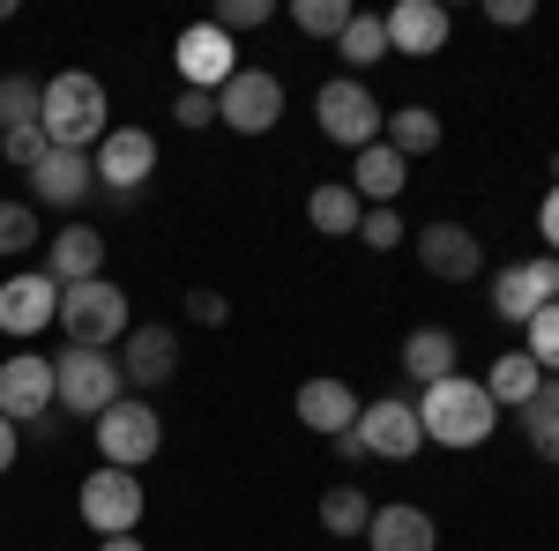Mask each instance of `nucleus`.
<instances>
[{
	"mask_svg": "<svg viewBox=\"0 0 559 551\" xmlns=\"http://www.w3.org/2000/svg\"><path fill=\"white\" fill-rule=\"evenodd\" d=\"M388 149L411 165V157H432L440 149V112L432 105H403V112H388Z\"/></svg>",
	"mask_w": 559,
	"mask_h": 551,
	"instance_id": "obj_26",
	"label": "nucleus"
},
{
	"mask_svg": "<svg viewBox=\"0 0 559 551\" xmlns=\"http://www.w3.org/2000/svg\"><path fill=\"white\" fill-rule=\"evenodd\" d=\"M173 60H179V89H210V97L231 83V75H239V45L224 38L216 23H194V31H179Z\"/></svg>",
	"mask_w": 559,
	"mask_h": 551,
	"instance_id": "obj_11",
	"label": "nucleus"
},
{
	"mask_svg": "<svg viewBox=\"0 0 559 551\" xmlns=\"http://www.w3.org/2000/svg\"><path fill=\"white\" fill-rule=\"evenodd\" d=\"M173 120H179V128H216V97H210V89H179Z\"/></svg>",
	"mask_w": 559,
	"mask_h": 551,
	"instance_id": "obj_36",
	"label": "nucleus"
},
{
	"mask_svg": "<svg viewBox=\"0 0 559 551\" xmlns=\"http://www.w3.org/2000/svg\"><path fill=\"white\" fill-rule=\"evenodd\" d=\"M105 83L97 75H52L45 83V105H38V128L52 149H97L105 142Z\"/></svg>",
	"mask_w": 559,
	"mask_h": 551,
	"instance_id": "obj_2",
	"label": "nucleus"
},
{
	"mask_svg": "<svg viewBox=\"0 0 559 551\" xmlns=\"http://www.w3.org/2000/svg\"><path fill=\"white\" fill-rule=\"evenodd\" d=\"M128 328H134L128 291L112 276H90V284H68L60 291V336H68V350H105V343H120Z\"/></svg>",
	"mask_w": 559,
	"mask_h": 551,
	"instance_id": "obj_3",
	"label": "nucleus"
},
{
	"mask_svg": "<svg viewBox=\"0 0 559 551\" xmlns=\"http://www.w3.org/2000/svg\"><path fill=\"white\" fill-rule=\"evenodd\" d=\"M90 149H45L38 165H31V194H38L45 209H75L90 194Z\"/></svg>",
	"mask_w": 559,
	"mask_h": 551,
	"instance_id": "obj_18",
	"label": "nucleus"
},
{
	"mask_svg": "<svg viewBox=\"0 0 559 551\" xmlns=\"http://www.w3.org/2000/svg\"><path fill=\"white\" fill-rule=\"evenodd\" d=\"M157 447H165V418H157L142 395H120V403L97 418V455L112 469H142Z\"/></svg>",
	"mask_w": 559,
	"mask_h": 551,
	"instance_id": "obj_5",
	"label": "nucleus"
},
{
	"mask_svg": "<svg viewBox=\"0 0 559 551\" xmlns=\"http://www.w3.org/2000/svg\"><path fill=\"white\" fill-rule=\"evenodd\" d=\"M8 8H15V0H0V23H8Z\"/></svg>",
	"mask_w": 559,
	"mask_h": 551,
	"instance_id": "obj_44",
	"label": "nucleus"
},
{
	"mask_svg": "<svg viewBox=\"0 0 559 551\" xmlns=\"http://www.w3.org/2000/svg\"><path fill=\"white\" fill-rule=\"evenodd\" d=\"M366 522H373V500L358 484H329L321 492V529L329 537H366Z\"/></svg>",
	"mask_w": 559,
	"mask_h": 551,
	"instance_id": "obj_28",
	"label": "nucleus"
},
{
	"mask_svg": "<svg viewBox=\"0 0 559 551\" xmlns=\"http://www.w3.org/2000/svg\"><path fill=\"white\" fill-rule=\"evenodd\" d=\"M45 276L68 291V284H90V276H105V231H90V224H68L60 239H45Z\"/></svg>",
	"mask_w": 559,
	"mask_h": 551,
	"instance_id": "obj_19",
	"label": "nucleus"
},
{
	"mask_svg": "<svg viewBox=\"0 0 559 551\" xmlns=\"http://www.w3.org/2000/svg\"><path fill=\"white\" fill-rule=\"evenodd\" d=\"M38 247V209L31 202H0V254H31Z\"/></svg>",
	"mask_w": 559,
	"mask_h": 551,
	"instance_id": "obj_31",
	"label": "nucleus"
},
{
	"mask_svg": "<svg viewBox=\"0 0 559 551\" xmlns=\"http://www.w3.org/2000/svg\"><path fill=\"white\" fill-rule=\"evenodd\" d=\"M90 171H97L112 194H134V187L157 171V134H142V128H105V142H97Z\"/></svg>",
	"mask_w": 559,
	"mask_h": 551,
	"instance_id": "obj_14",
	"label": "nucleus"
},
{
	"mask_svg": "<svg viewBox=\"0 0 559 551\" xmlns=\"http://www.w3.org/2000/svg\"><path fill=\"white\" fill-rule=\"evenodd\" d=\"M552 298H559V261L552 254L515 261V268H500V276H492V313H500V321H522V328H530Z\"/></svg>",
	"mask_w": 559,
	"mask_h": 551,
	"instance_id": "obj_10",
	"label": "nucleus"
},
{
	"mask_svg": "<svg viewBox=\"0 0 559 551\" xmlns=\"http://www.w3.org/2000/svg\"><path fill=\"white\" fill-rule=\"evenodd\" d=\"M418 261H426V276H440V284H471L477 268H485V239H477L471 224H426L418 231Z\"/></svg>",
	"mask_w": 559,
	"mask_h": 551,
	"instance_id": "obj_13",
	"label": "nucleus"
},
{
	"mask_svg": "<svg viewBox=\"0 0 559 551\" xmlns=\"http://www.w3.org/2000/svg\"><path fill=\"white\" fill-rule=\"evenodd\" d=\"M329 447H336V455H344V463H358V455H366V440H358V424H350V432H336V440H329Z\"/></svg>",
	"mask_w": 559,
	"mask_h": 551,
	"instance_id": "obj_41",
	"label": "nucleus"
},
{
	"mask_svg": "<svg viewBox=\"0 0 559 551\" xmlns=\"http://www.w3.org/2000/svg\"><path fill=\"white\" fill-rule=\"evenodd\" d=\"M313 120H321V134H329V142H344L350 157H358V149H373V142H381V128H388L381 97L358 83V75L321 83V97H313Z\"/></svg>",
	"mask_w": 559,
	"mask_h": 551,
	"instance_id": "obj_4",
	"label": "nucleus"
},
{
	"mask_svg": "<svg viewBox=\"0 0 559 551\" xmlns=\"http://www.w3.org/2000/svg\"><path fill=\"white\" fill-rule=\"evenodd\" d=\"M537 381H545V373H537V358H530V350H500V358L485 366V395H492L500 410H522V403L537 395Z\"/></svg>",
	"mask_w": 559,
	"mask_h": 551,
	"instance_id": "obj_23",
	"label": "nucleus"
},
{
	"mask_svg": "<svg viewBox=\"0 0 559 551\" xmlns=\"http://www.w3.org/2000/svg\"><path fill=\"white\" fill-rule=\"evenodd\" d=\"M358 440H366V455H381V463H403V455H418V440H426V424H418V403H403V395H381V403H366V410H358Z\"/></svg>",
	"mask_w": 559,
	"mask_h": 551,
	"instance_id": "obj_12",
	"label": "nucleus"
},
{
	"mask_svg": "<svg viewBox=\"0 0 559 551\" xmlns=\"http://www.w3.org/2000/svg\"><path fill=\"white\" fill-rule=\"evenodd\" d=\"M224 313H231L224 291H187V321H194V328H224Z\"/></svg>",
	"mask_w": 559,
	"mask_h": 551,
	"instance_id": "obj_37",
	"label": "nucleus"
},
{
	"mask_svg": "<svg viewBox=\"0 0 559 551\" xmlns=\"http://www.w3.org/2000/svg\"><path fill=\"white\" fill-rule=\"evenodd\" d=\"M8 469H15V424L0 418V477H8Z\"/></svg>",
	"mask_w": 559,
	"mask_h": 551,
	"instance_id": "obj_42",
	"label": "nucleus"
},
{
	"mask_svg": "<svg viewBox=\"0 0 559 551\" xmlns=\"http://www.w3.org/2000/svg\"><path fill=\"white\" fill-rule=\"evenodd\" d=\"M350 15H358L350 0H292V23H299L306 38H344Z\"/></svg>",
	"mask_w": 559,
	"mask_h": 551,
	"instance_id": "obj_30",
	"label": "nucleus"
},
{
	"mask_svg": "<svg viewBox=\"0 0 559 551\" xmlns=\"http://www.w3.org/2000/svg\"><path fill=\"white\" fill-rule=\"evenodd\" d=\"M418 424H426V440H440V447H485L500 432V403L485 395V381L448 373V381H432L418 395Z\"/></svg>",
	"mask_w": 559,
	"mask_h": 551,
	"instance_id": "obj_1",
	"label": "nucleus"
},
{
	"mask_svg": "<svg viewBox=\"0 0 559 551\" xmlns=\"http://www.w3.org/2000/svg\"><path fill=\"white\" fill-rule=\"evenodd\" d=\"M403 239H411V231H403V216H395V209H366V216H358V247H366V254H395Z\"/></svg>",
	"mask_w": 559,
	"mask_h": 551,
	"instance_id": "obj_33",
	"label": "nucleus"
},
{
	"mask_svg": "<svg viewBox=\"0 0 559 551\" xmlns=\"http://www.w3.org/2000/svg\"><path fill=\"white\" fill-rule=\"evenodd\" d=\"M179 366V336L165 328V321H150V328H128L120 336V381L134 387H165Z\"/></svg>",
	"mask_w": 559,
	"mask_h": 551,
	"instance_id": "obj_17",
	"label": "nucleus"
},
{
	"mask_svg": "<svg viewBox=\"0 0 559 551\" xmlns=\"http://www.w3.org/2000/svg\"><path fill=\"white\" fill-rule=\"evenodd\" d=\"M216 120L231 134H269L284 120V83H276L269 68H239L231 83L216 89Z\"/></svg>",
	"mask_w": 559,
	"mask_h": 551,
	"instance_id": "obj_8",
	"label": "nucleus"
},
{
	"mask_svg": "<svg viewBox=\"0 0 559 551\" xmlns=\"http://www.w3.org/2000/svg\"><path fill=\"white\" fill-rule=\"evenodd\" d=\"M52 381H60V410H75V418L97 424L120 403V358H105V350H68V358H52Z\"/></svg>",
	"mask_w": 559,
	"mask_h": 551,
	"instance_id": "obj_6",
	"label": "nucleus"
},
{
	"mask_svg": "<svg viewBox=\"0 0 559 551\" xmlns=\"http://www.w3.org/2000/svg\"><path fill=\"white\" fill-rule=\"evenodd\" d=\"M52 403H60L52 358H38V350H15V358H0V418H8V424H38Z\"/></svg>",
	"mask_w": 559,
	"mask_h": 551,
	"instance_id": "obj_9",
	"label": "nucleus"
},
{
	"mask_svg": "<svg viewBox=\"0 0 559 551\" xmlns=\"http://www.w3.org/2000/svg\"><path fill=\"white\" fill-rule=\"evenodd\" d=\"M75 507H83V522L97 537H134V522H142L150 500H142V477H134V469L105 463L97 477H83V500H75Z\"/></svg>",
	"mask_w": 559,
	"mask_h": 551,
	"instance_id": "obj_7",
	"label": "nucleus"
},
{
	"mask_svg": "<svg viewBox=\"0 0 559 551\" xmlns=\"http://www.w3.org/2000/svg\"><path fill=\"white\" fill-rule=\"evenodd\" d=\"M522 432H530V447H537L545 463H559V418H522Z\"/></svg>",
	"mask_w": 559,
	"mask_h": 551,
	"instance_id": "obj_38",
	"label": "nucleus"
},
{
	"mask_svg": "<svg viewBox=\"0 0 559 551\" xmlns=\"http://www.w3.org/2000/svg\"><path fill=\"white\" fill-rule=\"evenodd\" d=\"M269 15H276L269 0H224V8H216L210 23H216V31H224V38H231V31H261Z\"/></svg>",
	"mask_w": 559,
	"mask_h": 551,
	"instance_id": "obj_34",
	"label": "nucleus"
},
{
	"mask_svg": "<svg viewBox=\"0 0 559 551\" xmlns=\"http://www.w3.org/2000/svg\"><path fill=\"white\" fill-rule=\"evenodd\" d=\"M485 15H492V23H508V31H515V23H530V0H492V8H485Z\"/></svg>",
	"mask_w": 559,
	"mask_h": 551,
	"instance_id": "obj_40",
	"label": "nucleus"
},
{
	"mask_svg": "<svg viewBox=\"0 0 559 551\" xmlns=\"http://www.w3.org/2000/svg\"><path fill=\"white\" fill-rule=\"evenodd\" d=\"M306 216H313V231H329V239H358L366 202L350 194L344 179H329V187H313V194H306Z\"/></svg>",
	"mask_w": 559,
	"mask_h": 551,
	"instance_id": "obj_25",
	"label": "nucleus"
},
{
	"mask_svg": "<svg viewBox=\"0 0 559 551\" xmlns=\"http://www.w3.org/2000/svg\"><path fill=\"white\" fill-rule=\"evenodd\" d=\"M336 60H344L350 75L366 83V68H381V60H388V31H381V15H350L344 38H336Z\"/></svg>",
	"mask_w": 559,
	"mask_h": 551,
	"instance_id": "obj_27",
	"label": "nucleus"
},
{
	"mask_svg": "<svg viewBox=\"0 0 559 551\" xmlns=\"http://www.w3.org/2000/svg\"><path fill=\"white\" fill-rule=\"evenodd\" d=\"M366 544H373V551H432V544H440V529H432L426 507L395 500V507H373V522H366Z\"/></svg>",
	"mask_w": 559,
	"mask_h": 551,
	"instance_id": "obj_20",
	"label": "nucleus"
},
{
	"mask_svg": "<svg viewBox=\"0 0 559 551\" xmlns=\"http://www.w3.org/2000/svg\"><path fill=\"white\" fill-rule=\"evenodd\" d=\"M38 105H45V83H31V75H0V134L38 128Z\"/></svg>",
	"mask_w": 559,
	"mask_h": 551,
	"instance_id": "obj_29",
	"label": "nucleus"
},
{
	"mask_svg": "<svg viewBox=\"0 0 559 551\" xmlns=\"http://www.w3.org/2000/svg\"><path fill=\"white\" fill-rule=\"evenodd\" d=\"M97 551H142V537H97Z\"/></svg>",
	"mask_w": 559,
	"mask_h": 551,
	"instance_id": "obj_43",
	"label": "nucleus"
},
{
	"mask_svg": "<svg viewBox=\"0 0 559 551\" xmlns=\"http://www.w3.org/2000/svg\"><path fill=\"white\" fill-rule=\"evenodd\" d=\"M299 424H306V432H321V440H336V432L358 424V395H350L344 381H329V373H321V381L299 387Z\"/></svg>",
	"mask_w": 559,
	"mask_h": 551,
	"instance_id": "obj_21",
	"label": "nucleus"
},
{
	"mask_svg": "<svg viewBox=\"0 0 559 551\" xmlns=\"http://www.w3.org/2000/svg\"><path fill=\"white\" fill-rule=\"evenodd\" d=\"M537 231H545V254L559 261V187L545 194V209H537Z\"/></svg>",
	"mask_w": 559,
	"mask_h": 551,
	"instance_id": "obj_39",
	"label": "nucleus"
},
{
	"mask_svg": "<svg viewBox=\"0 0 559 551\" xmlns=\"http://www.w3.org/2000/svg\"><path fill=\"white\" fill-rule=\"evenodd\" d=\"M52 321H60V284H52L45 268L0 284V336H38Z\"/></svg>",
	"mask_w": 559,
	"mask_h": 551,
	"instance_id": "obj_15",
	"label": "nucleus"
},
{
	"mask_svg": "<svg viewBox=\"0 0 559 551\" xmlns=\"http://www.w3.org/2000/svg\"><path fill=\"white\" fill-rule=\"evenodd\" d=\"M403 373L418 387L448 381V373H455V336H448V328H411V336H403Z\"/></svg>",
	"mask_w": 559,
	"mask_h": 551,
	"instance_id": "obj_24",
	"label": "nucleus"
},
{
	"mask_svg": "<svg viewBox=\"0 0 559 551\" xmlns=\"http://www.w3.org/2000/svg\"><path fill=\"white\" fill-rule=\"evenodd\" d=\"M522 350L537 358V373H552V381H559V298L530 321V343H522Z\"/></svg>",
	"mask_w": 559,
	"mask_h": 551,
	"instance_id": "obj_32",
	"label": "nucleus"
},
{
	"mask_svg": "<svg viewBox=\"0 0 559 551\" xmlns=\"http://www.w3.org/2000/svg\"><path fill=\"white\" fill-rule=\"evenodd\" d=\"M403 179H411V165L388 149V142H373V149H358V165H350V194L358 202H373V209H395V194H403Z\"/></svg>",
	"mask_w": 559,
	"mask_h": 551,
	"instance_id": "obj_22",
	"label": "nucleus"
},
{
	"mask_svg": "<svg viewBox=\"0 0 559 551\" xmlns=\"http://www.w3.org/2000/svg\"><path fill=\"white\" fill-rule=\"evenodd\" d=\"M388 31V52H411V60H426V52H440L448 45V31H455V15L440 8V0H395L381 15Z\"/></svg>",
	"mask_w": 559,
	"mask_h": 551,
	"instance_id": "obj_16",
	"label": "nucleus"
},
{
	"mask_svg": "<svg viewBox=\"0 0 559 551\" xmlns=\"http://www.w3.org/2000/svg\"><path fill=\"white\" fill-rule=\"evenodd\" d=\"M45 149H52V142H45V128H15V134H0V157H8V165H38Z\"/></svg>",
	"mask_w": 559,
	"mask_h": 551,
	"instance_id": "obj_35",
	"label": "nucleus"
}]
</instances>
